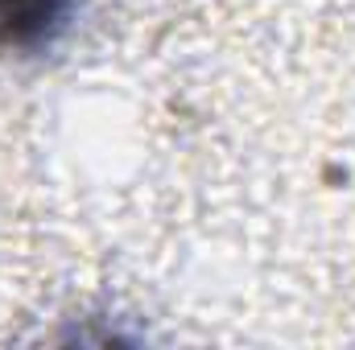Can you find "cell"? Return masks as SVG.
Instances as JSON below:
<instances>
[{"mask_svg":"<svg viewBox=\"0 0 355 350\" xmlns=\"http://www.w3.org/2000/svg\"><path fill=\"white\" fill-rule=\"evenodd\" d=\"M87 0H0V54L42 58L79 21Z\"/></svg>","mask_w":355,"mask_h":350,"instance_id":"6da1fadb","label":"cell"}]
</instances>
